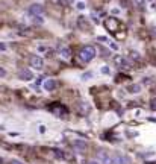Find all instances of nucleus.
<instances>
[{"mask_svg":"<svg viewBox=\"0 0 156 164\" xmlns=\"http://www.w3.org/2000/svg\"><path fill=\"white\" fill-rule=\"evenodd\" d=\"M79 56L83 62H90L92 58H96V49H94V46H83Z\"/></svg>","mask_w":156,"mask_h":164,"instance_id":"obj_1","label":"nucleus"},{"mask_svg":"<svg viewBox=\"0 0 156 164\" xmlns=\"http://www.w3.org/2000/svg\"><path fill=\"white\" fill-rule=\"evenodd\" d=\"M30 66L35 70H41L42 66H44V61H42V58L38 56V55H33V56H30Z\"/></svg>","mask_w":156,"mask_h":164,"instance_id":"obj_2","label":"nucleus"},{"mask_svg":"<svg viewBox=\"0 0 156 164\" xmlns=\"http://www.w3.org/2000/svg\"><path fill=\"white\" fill-rule=\"evenodd\" d=\"M29 14L33 17V15H42L44 14V6L42 5H40V3H33V5H30V8H29Z\"/></svg>","mask_w":156,"mask_h":164,"instance_id":"obj_3","label":"nucleus"},{"mask_svg":"<svg viewBox=\"0 0 156 164\" xmlns=\"http://www.w3.org/2000/svg\"><path fill=\"white\" fill-rule=\"evenodd\" d=\"M97 158L102 161V164H112V158L109 157V155H108L106 152H103V150H100V152H99Z\"/></svg>","mask_w":156,"mask_h":164,"instance_id":"obj_4","label":"nucleus"},{"mask_svg":"<svg viewBox=\"0 0 156 164\" xmlns=\"http://www.w3.org/2000/svg\"><path fill=\"white\" fill-rule=\"evenodd\" d=\"M129 163H131V160L127 157H124V155H117V157L112 160V164H129Z\"/></svg>","mask_w":156,"mask_h":164,"instance_id":"obj_5","label":"nucleus"},{"mask_svg":"<svg viewBox=\"0 0 156 164\" xmlns=\"http://www.w3.org/2000/svg\"><path fill=\"white\" fill-rule=\"evenodd\" d=\"M56 85H58V82H56L55 79H47V81L44 82V88H46L47 91H53V90L56 88Z\"/></svg>","mask_w":156,"mask_h":164,"instance_id":"obj_6","label":"nucleus"},{"mask_svg":"<svg viewBox=\"0 0 156 164\" xmlns=\"http://www.w3.org/2000/svg\"><path fill=\"white\" fill-rule=\"evenodd\" d=\"M18 76H20L23 81H30V79L33 78V75H32L30 70H21V71L18 73Z\"/></svg>","mask_w":156,"mask_h":164,"instance_id":"obj_7","label":"nucleus"},{"mask_svg":"<svg viewBox=\"0 0 156 164\" xmlns=\"http://www.w3.org/2000/svg\"><path fill=\"white\" fill-rule=\"evenodd\" d=\"M59 55H61V58H62V59H70L71 58V50L67 49V47H64V49H61Z\"/></svg>","mask_w":156,"mask_h":164,"instance_id":"obj_8","label":"nucleus"},{"mask_svg":"<svg viewBox=\"0 0 156 164\" xmlns=\"http://www.w3.org/2000/svg\"><path fill=\"white\" fill-rule=\"evenodd\" d=\"M115 64H117V66H120V67H123V68H127L129 67V62L123 56H117L115 58Z\"/></svg>","mask_w":156,"mask_h":164,"instance_id":"obj_9","label":"nucleus"},{"mask_svg":"<svg viewBox=\"0 0 156 164\" xmlns=\"http://www.w3.org/2000/svg\"><path fill=\"white\" fill-rule=\"evenodd\" d=\"M90 111H91V108L88 106V103H80V106H79V113H80V114L86 116Z\"/></svg>","mask_w":156,"mask_h":164,"instance_id":"obj_10","label":"nucleus"},{"mask_svg":"<svg viewBox=\"0 0 156 164\" xmlns=\"http://www.w3.org/2000/svg\"><path fill=\"white\" fill-rule=\"evenodd\" d=\"M117 23L118 21H115V18H111V20H108L105 24H106V27L109 31H115V26H117Z\"/></svg>","mask_w":156,"mask_h":164,"instance_id":"obj_11","label":"nucleus"},{"mask_svg":"<svg viewBox=\"0 0 156 164\" xmlns=\"http://www.w3.org/2000/svg\"><path fill=\"white\" fill-rule=\"evenodd\" d=\"M74 148L79 150V152H80V150H85V149H86V143H85V141H76V143H74Z\"/></svg>","mask_w":156,"mask_h":164,"instance_id":"obj_12","label":"nucleus"},{"mask_svg":"<svg viewBox=\"0 0 156 164\" xmlns=\"http://www.w3.org/2000/svg\"><path fill=\"white\" fill-rule=\"evenodd\" d=\"M127 90H129V93H140V91H141V85L133 84V85H131V87H129Z\"/></svg>","mask_w":156,"mask_h":164,"instance_id":"obj_13","label":"nucleus"},{"mask_svg":"<svg viewBox=\"0 0 156 164\" xmlns=\"http://www.w3.org/2000/svg\"><path fill=\"white\" fill-rule=\"evenodd\" d=\"M129 55H131V56H132V59H133V61H136V62H138V61H141V55L138 53V52H133V50H132V52L129 53Z\"/></svg>","mask_w":156,"mask_h":164,"instance_id":"obj_14","label":"nucleus"},{"mask_svg":"<svg viewBox=\"0 0 156 164\" xmlns=\"http://www.w3.org/2000/svg\"><path fill=\"white\" fill-rule=\"evenodd\" d=\"M136 8H140V9H144V5H145V0H133Z\"/></svg>","mask_w":156,"mask_h":164,"instance_id":"obj_15","label":"nucleus"},{"mask_svg":"<svg viewBox=\"0 0 156 164\" xmlns=\"http://www.w3.org/2000/svg\"><path fill=\"white\" fill-rule=\"evenodd\" d=\"M100 73H102V75H109V67H106V66H103L102 68H100Z\"/></svg>","mask_w":156,"mask_h":164,"instance_id":"obj_16","label":"nucleus"},{"mask_svg":"<svg viewBox=\"0 0 156 164\" xmlns=\"http://www.w3.org/2000/svg\"><path fill=\"white\" fill-rule=\"evenodd\" d=\"M76 6H77V9H80V11H82V9H85V3L83 2H77Z\"/></svg>","mask_w":156,"mask_h":164,"instance_id":"obj_17","label":"nucleus"},{"mask_svg":"<svg viewBox=\"0 0 156 164\" xmlns=\"http://www.w3.org/2000/svg\"><path fill=\"white\" fill-rule=\"evenodd\" d=\"M97 40H99V41H102V43H108V38H106V36H99Z\"/></svg>","mask_w":156,"mask_h":164,"instance_id":"obj_18","label":"nucleus"},{"mask_svg":"<svg viewBox=\"0 0 156 164\" xmlns=\"http://www.w3.org/2000/svg\"><path fill=\"white\" fill-rule=\"evenodd\" d=\"M38 52H47V47H44V46H40V47H38Z\"/></svg>","mask_w":156,"mask_h":164,"instance_id":"obj_19","label":"nucleus"},{"mask_svg":"<svg viewBox=\"0 0 156 164\" xmlns=\"http://www.w3.org/2000/svg\"><path fill=\"white\" fill-rule=\"evenodd\" d=\"M8 47H6V44L5 43H0V50H6Z\"/></svg>","mask_w":156,"mask_h":164,"instance_id":"obj_20","label":"nucleus"},{"mask_svg":"<svg viewBox=\"0 0 156 164\" xmlns=\"http://www.w3.org/2000/svg\"><path fill=\"white\" fill-rule=\"evenodd\" d=\"M3 76H6V71L3 68H0V78H3Z\"/></svg>","mask_w":156,"mask_h":164,"instance_id":"obj_21","label":"nucleus"},{"mask_svg":"<svg viewBox=\"0 0 156 164\" xmlns=\"http://www.w3.org/2000/svg\"><path fill=\"white\" fill-rule=\"evenodd\" d=\"M111 49H114V50H117V49H118V46H117L115 43H111Z\"/></svg>","mask_w":156,"mask_h":164,"instance_id":"obj_22","label":"nucleus"},{"mask_svg":"<svg viewBox=\"0 0 156 164\" xmlns=\"http://www.w3.org/2000/svg\"><path fill=\"white\" fill-rule=\"evenodd\" d=\"M112 14H120V9L118 8H114V9H112Z\"/></svg>","mask_w":156,"mask_h":164,"instance_id":"obj_23","label":"nucleus"},{"mask_svg":"<svg viewBox=\"0 0 156 164\" xmlns=\"http://www.w3.org/2000/svg\"><path fill=\"white\" fill-rule=\"evenodd\" d=\"M152 109H156V99L152 102Z\"/></svg>","mask_w":156,"mask_h":164,"instance_id":"obj_24","label":"nucleus"},{"mask_svg":"<svg viewBox=\"0 0 156 164\" xmlns=\"http://www.w3.org/2000/svg\"><path fill=\"white\" fill-rule=\"evenodd\" d=\"M9 164H23V163H20V161H17V160H12Z\"/></svg>","mask_w":156,"mask_h":164,"instance_id":"obj_25","label":"nucleus"},{"mask_svg":"<svg viewBox=\"0 0 156 164\" xmlns=\"http://www.w3.org/2000/svg\"><path fill=\"white\" fill-rule=\"evenodd\" d=\"M52 2H53V3H59V2H61V0H52Z\"/></svg>","mask_w":156,"mask_h":164,"instance_id":"obj_26","label":"nucleus"},{"mask_svg":"<svg viewBox=\"0 0 156 164\" xmlns=\"http://www.w3.org/2000/svg\"><path fill=\"white\" fill-rule=\"evenodd\" d=\"M86 164H97V163H94V161H90V163H86Z\"/></svg>","mask_w":156,"mask_h":164,"instance_id":"obj_27","label":"nucleus"},{"mask_svg":"<svg viewBox=\"0 0 156 164\" xmlns=\"http://www.w3.org/2000/svg\"><path fill=\"white\" fill-rule=\"evenodd\" d=\"M68 2H70V3H73V2H74V0H68Z\"/></svg>","mask_w":156,"mask_h":164,"instance_id":"obj_28","label":"nucleus"}]
</instances>
